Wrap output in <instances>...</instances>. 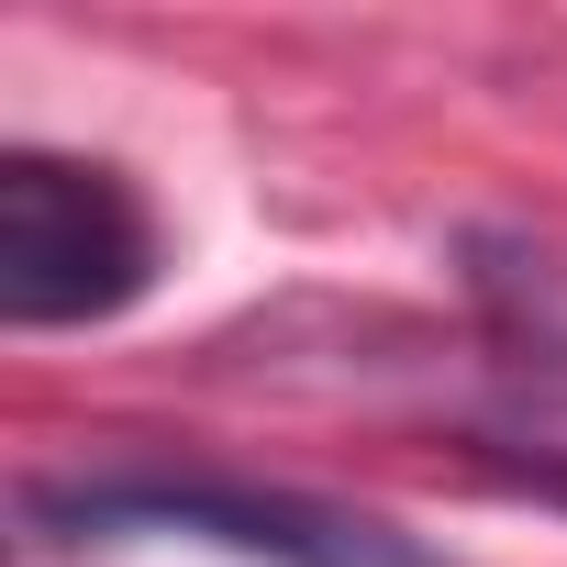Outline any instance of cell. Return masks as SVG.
<instances>
[{
	"instance_id": "2",
	"label": "cell",
	"mask_w": 567,
	"mask_h": 567,
	"mask_svg": "<svg viewBox=\"0 0 567 567\" xmlns=\"http://www.w3.org/2000/svg\"><path fill=\"white\" fill-rule=\"evenodd\" d=\"M145 290H156V212L123 167L56 145L0 156V323L68 334L134 312Z\"/></svg>"
},
{
	"instance_id": "3",
	"label": "cell",
	"mask_w": 567,
	"mask_h": 567,
	"mask_svg": "<svg viewBox=\"0 0 567 567\" xmlns=\"http://www.w3.org/2000/svg\"><path fill=\"white\" fill-rule=\"evenodd\" d=\"M467 290H478L501 357L523 379H556L567 390V267L534 256V245H512V234H467Z\"/></svg>"
},
{
	"instance_id": "1",
	"label": "cell",
	"mask_w": 567,
	"mask_h": 567,
	"mask_svg": "<svg viewBox=\"0 0 567 567\" xmlns=\"http://www.w3.org/2000/svg\"><path fill=\"white\" fill-rule=\"evenodd\" d=\"M23 523L56 545H212L245 567H456L390 512L290 489V478H234V467H68L23 489Z\"/></svg>"
},
{
	"instance_id": "4",
	"label": "cell",
	"mask_w": 567,
	"mask_h": 567,
	"mask_svg": "<svg viewBox=\"0 0 567 567\" xmlns=\"http://www.w3.org/2000/svg\"><path fill=\"white\" fill-rule=\"evenodd\" d=\"M478 467H489L501 489H523V501L567 512V456H512V445H478Z\"/></svg>"
}]
</instances>
